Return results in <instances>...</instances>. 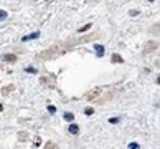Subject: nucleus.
I'll list each match as a JSON object with an SVG mask.
<instances>
[{
  "instance_id": "nucleus-1",
  "label": "nucleus",
  "mask_w": 160,
  "mask_h": 149,
  "mask_svg": "<svg viewBox=\"0 0 160 149\" xmlns=\"http://www.w3.org/2000/svg\"><path fill=\"white\" fill-rule=\"evenodd\" d=\"M94 50H96V55H97V56H102V55L106 53V50H104L102 45H94Z\"/></svg>"
},
{
  "instance_id": "nucleus-2",
  "label": "nucleus",
  "mask_w": 160,
  "mask_h": 149,
  "mask_svg": "<svg viewBox=\"0 0 160 149\" xmlns=\"http://www.w3.org/2000/svg\"><path fill=\"white\" fill-rule=\"evenodd\" d=\"M40 37V32H35V33H30L27 37H23V41H28V40H35V38H38Z\"/></svg>"
},
{
  "instance_id": "nucleus-3",
  "label": "nucleus",
  "mask_w": 160,
  "mask_h": 149,
  "mask_svg": "<svg viewBox=\"0 0 160 149\" xmlns=\"http://www.w3.org/2000/svg\"><path fill=\"white\" fill-rule=\"evenodd\" d=\"M15 60H17L15 55H3L2 56V61H15Z\"/></svg>"
},
{
  "instance_id": "nucleus-4",
  "label": "nucleus",
  "mask_w": 160,
  "mask_h": 149,
  "mask_svg": "<svg viewBox=\"0 0 160 149\" xmlns=\"http://www.w3.org/2000/svg\"><path fill=\"white\" fill-rule=\"evenodd\" d=\"M69 133H71V134H78V133H79V128H78V124H71V126H69Z\"/></svg>"
},
{
  "instance_id": "nucleus-5",
  "label": "nucleus",
  "mask_w": 160,
  "mask_h": 149,
  "mask_svg": "<svg viewBox=\"0 0 160 149\" xmlns=\"http://www.w3.org/2000/svg\"><path fill=\"white\" fill-rule=\"evenodd\" d=\"M112 61H114V63H122V56H120V55H116V53H114V55H112Z\"/></svg>"
},
{
  "instance_id": "nucleus-6",
  "label": "nucleus",
  "mask_w": 160,
  "mask_h": 149,
  "mask_svg": "<svg viewBox=\"0 0 160 149\" xmlns=\"http://www.w3.org/2000/svg\"><path fill=\"white\" fill-rule=\"evenodd\" d=\"M65 119H66V121H73L74 114H73V113H65Z\"/></svg>"
},
{
  "instance_id": "nucleus-7",
  "label": "nucleus",
  "mask_w": 160,
  "mask_h": 149,
  "mask_svg": "<svg viewBox=\"0 0 160 149\" xmlns=\"http://www.w3.org/2000/svg\"><path fill=\"white\" fill-rule=\"evenodd\" d=\"M5 18H7V12L5 10H0V22L5 20Z\"/></svg>"
},
{
  "instance_id": "nucleus-8",
  "label": "nucleus",
  "mask_w": 160,
  "mask_h": 149,
  "mask_svg": "<svg viewBox=\"0 0 160 149\" xmlns=\"http://www.w3.org/2000/svg\"><path fill=\"white\" fill-rule=\"evenodd\" d=\"M84 113H86L87 116H91V114H94V109L93 108H86L84 109Z\"/></svg>"
},
{
  "instance_id": "nucleus-9",
  "label": "nucleus",
  "mask_w": 160,
  "mask_h": 149,
  "mask_svg": "<svg viewBox=\"0 0 160 149\" xmlns=\"http://www.w3.org/2000/svg\"><path fill=\"white\" fill-rule=\"evenodd\" d=\"M129 148H130V149H137V148H139V144H137V142H130Z\"/></svg>"
},
{
  "instance_id": "nucleus-10",
  "label": "nucleus",
  "mask_w": 160,
  "mask_h": 149,
  "mask_svg": "<svg viewBox=\"0 0 160 149\" xmlns=\"http://www.w3.org/2000/svg\"><path fill=\"white\" fill-rule=\"evenodd\" d=\"M109 123H111V124H116V123H119V118H111Z\"/></svg>"
},
{
  "instance_id": "nucleus-11",
  "label": "nucleus",
  "mask_w": 160,
  "mask_h": 149,
  "mask_svg": "<svg viewBox=\"0 0 160 149\" xmlns=\"http://www.w3.org/2000/svg\"><path fill=\"white\" fill-rule=\"evenodd\" d=\"M89 27H91V25L87 23V25H84V27H81V28H79V32H86V30H87V28H89Z\"/></svg>"
},
{
  "instance_id": "nucleus-12",
  "label": "nucleus",
  "mask_w": 160,
  "mask_h": 149,
  "mask_svg": "<svg viewBox=\"0 0 160 149\" xmlns=\"http://www.w3.org/2000/svg\"><path fill=\"white\" fill-rule=\"evenodd\" d=\"M48 111H50V113H56V108H54V106H48Z\"/></svg>"
},
{
  "instance_id": "nucleus-13",
  "label": "nucleus",
  "mask_w": 160,
  "mask_h": 149,
  "mask_svg": "<svg viewBox=\"0 0 160 149\" xmlns=\"http://www.w3.org/2000/svg\"><path fill=\"white\" fill-rule=\"evenodd\" d=\"M27 71H28V73H36V70H35V68H32V66L27 68Z\"/></svg>"
},
{
  "instance_id": "nucleus-14",
  "label": "nucleus",
  "mask_w": 160,
  "mask_h": 149,
  "mask_svg": "<svg viewBox=\"0 0 160 149\" xmlns=\"http://www.w3.org/2000/svg\"><path fill=\"white\" fill-rule=\"evenodd\" d=\"M2 109H3V106H2V104H0V111H2Z\"/></svg>"
}]
</instances>
